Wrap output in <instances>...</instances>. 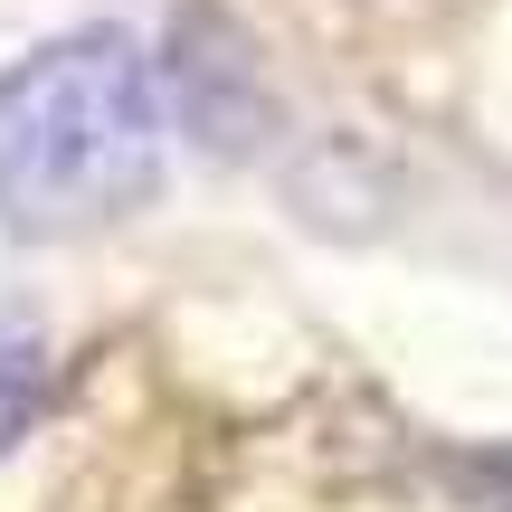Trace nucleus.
I'll return each instance as SVG.
<instances>
[{
    "label": "nucleus",
    "mask_w": 512,
    "mask_h": 512,
    "mask_svg": "<svg viewBox=\"0 0 512 512\" xmlns=\"http://www.w3.org/2000/svg\"><path fill=\"white\" fill-rule=\"evenodd\" d=\"M162 190V86L124 29H67L0 67V228L86 238Z\"/></svg>",
    "instance_id": "f257e3e1"
},
{
    "label": "nucleus",
    "mask_w": 512,
    "mask_h": 512,
    "mask_svg": "<svg viewBox=\"0 0 512 512\" xmlns=\"http://www.w3.org/2000/svg\"><path fill=\"white\" fill-rule=\"evenodd\" d=\"M29 408H38V332H10V323H0V456L19 446Z\"/></svg>",
    "instance_id": "f03ea898"
},
{
    "label": "nucleus",
    "mask_w": 512,
    "mask_h": 512,
    "mask_svg": "<svg viewBox=\"0 0 512 512\" xmlns=\"http://www.w3.org/2000/svg\"><path fill=\"white\" fill-rule=\"evenodd\" d=\"M446 484L475 512H512V456H446Z\"/></svg>",
    "instance_id": "7ed1b4c3"
}]
</instances>
